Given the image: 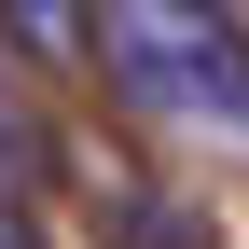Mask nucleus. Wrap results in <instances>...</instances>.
I'll return each mask as SVG.
<instances>
[{"label":"nucleus","mask_w":249,"mask_h":249,"mask_svg":"<svg viewBox=\"0 0 249 249\" xmlns=\"http://www.w3.org/2000/svg\"><path fill=\"white\" fill-rule=\"evenodd\" d=\"M97 55L139 83L152 111L208 124V139H249V42H235L222 14H166V0H124V14H97Z\"/></svg>","instance_id":"obj_1"},{"label":"nucleus","mask_w":249,"mask_h":249,"mask_svg":"<svg viewBox=\"0 0 249 249\" xmlns=\"http://www.w3.org/2000/svg\"><path fill=\"white\" fill-rule=\"evenodd\" d=\"M0 249H42V235H28V222H14V208H0Z\"/></svg>","instance_id":"obj_2"},{"label":"nucleus","mask_w":249,"mask_h":249,"mask_svg":"<svg viewBox=\"0 0 249 249\" xmlns=\"http://www.w3.org/2000/svg\"><path fill=\"white\" fill-rule=\"evenodd\" d=\"M0 139H14V97H0Z\"/></svg>","instance_id":"obj_3"}]
</instances>
